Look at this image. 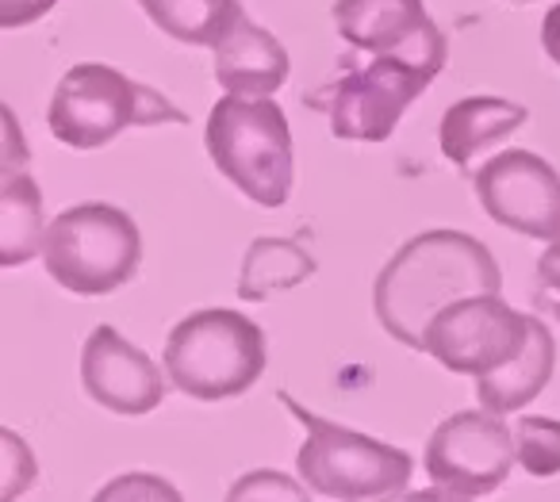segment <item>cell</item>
I'll return each instance as SVG.
<instances>
[{
    "label": "cell",
    "instance_id": "cell-25",
    "mask_svg": "<svg viewBox=\"0 0 560 502\" xmlns=\"http://www.w3.org/2000/svg\"><path fill=\"white\" fill-rule=\"evenodd\" d=\"M4 139H9V150H4V162H0V170H4V177H12V173H20V165L27 162L24 154V142H20V124H16V112L4 108Z\"/></svg>",
    "mask_w": 560,
    "mask_h": 502
},
{
    "label": "cell",
    "instance_id": "cell-26",
    "mask_svg": "<svg viewBox=\"0 0 560 502\" xmlns=\"http://www.w3.org/2000/svg\"><path fill=\"white\" fill-rule=\"evenodd\" d=\"M541 50L552 58V66L560 70V0L552 4L549 12H545V20H541Z\"/></svg>",
    "mask_w": 560,
    "mask_h": 502
},
{
    "label": "cell",
    "instance_id": "cell-10",
    "mask_svg": "<svg viewBox=\"0 0 560 502\" xmlns=\"http://www.w3.org/2000/svg\"><path fill=\"white\" fill-rule=\"evenodd\" d=\"M483 215L534 242H560V173L534 150H503L472 177Z\"/></svg>",
    "mask_w": 560,
    "mask_h": 502
},
{
    "label": "cell",
    "instance_id": "cell-28",
    "mask_svg": "<svg viewBox=\"0 0 560 502\" xmlns=\"http://www.w3.org/2000/svg\"><path fill=\"white\" fill-rule=\"evenodd\" d=\"M511 4H529V0H511Z\"/></svg>",
    "mask_w": 560,
    "mask_h": 502
},
{
    "label": "cell",
    "instance_id": "cell-5",
    "mask_svg": "<svg viewBox=\"0 0 560 502\" xmlns=\"http://www.w3.org/2000/svg\"><path fill=\"white\" fill-rule=\"evenodd\" d=\"M203 147L215 170L257 208H284L296 180L292 127L277 101L223 96L208 112Z\"/></svg>",
    "mask_w": 560,
    "mask_h": 502
},
{
    "label": "cell",
    "instance_id": "cell-21",
    "mask_svg": "<svg viewBox=\"0 0 560 502\" xmlns=\"http://www.w3.org/2000/svg\"><path fill=\"white\" fill-rule=\"evenodd\" d=\"M93 502H185V494L154 471H124V476L108 479L93 494Z\"/></svg>",
    "mask_w": 560,
    "mask_h": 502
},
{
    "label": "cell",
    "instance_id": "cell-15",
    "mask_svg": "<svg viewBox=\"0 0 560 502\" xmlns=\"http://www.w3.org/2000/svg\"><path fill=\"white\" fill-rule=\"evenodd\" d=\"M552 372H557V341H552L549 326L534 315V330H529L522 357L506 369L476 380V399L491 415H514L549 387Z\"/></svg>",
    "mask_w": 560,
    "mask_h": 502
},
{
    "label": "cell",
    "instance_id": "cell-23",
    "mask_svg": "<svg viewBox=\"0 0 560 502\" xmlns=\"http://www.w3.org/2000/svg\"><path fill=\"white\" fill-rule=\"evenodd\" d=\"M534 307L560 323V242H549L545 254L537 257L534 272Z\"/></svg>",
    "mask_w": 560,
    "mask_h": 502
},
{
    "label": "cell",
    "instance_id": "cell-24",
    "mask_svg": "<svg viewBox=\"0 0 560 502\" xmlns=\"http://www.w3.org/2000/svg\"><path fill=\"white\" fill-rule=\"evenodd\" d=\"M58 0H0V27L16 32V27L39 24Z\"/></svg>",
    "mask_w": 560,
    "mask_h": 502
},
{
    "label": "cell",
    "instance_id": "cell-19",
    "mask_svg": "<svg viewBox=\"0 0 560 502\" xmlns=\"http://www.w3.org/2000/svg\"><path fill=\"white\" fill-rule=\"evenodd\" d=\"M514 456L534 479L560 476V422L541 415H522L514 422Z\"/></svg>",
    "mask_w": 560,
    "mask_h": 502
},
{
    "label": "cell",
    "instance_id": "cell-1",
    "mask_svg": "<svg viewBox=\"0 0 560 502\" xmlns=\"http://www.w3.org/2000/svg\"><path fill=\"white\" fill-rule=\"evenodd\" d=\"M503 288V269L480 238L465 231H422L392 254L373 284V311L388 338L422 353L427 326L450 303Z\"/></svg>",
    "mask_w": 560,
    "mask_h": 502
},
{
    "label": "cell",
    "instance_id": "cell-12",
    "mask_svg": "<svg viewBox=\"0 0 560 502\" xmlns=\"http://www.w3.org/2000/svg\"><path fill=\"white\" fill-rule=\"evenodd\" d=\"M165 369L154 357L127 341L116 326H96L81 346V387L96 407L124 418H142L162 407L165 399Z\"/></svg>",
    "mask_w": 560,
    "mask_h": 502
},
{
    "label": "cell",
    "instance_id": "cell-14",
    "mask_svg": "<svg viewBox=\"0 0 560 502\" xmlns=\"http://www.w3.org/2000/svg\"><path fill=\"white\" fill-rule=\"evenodd\" d=\"M526 119L529 108L518 101H506V96H465V101L445 108L442 124H438V147H442L445 162L465 170L483 150L511 139Z\"/></svg>",
    "mask_w": 560,
    "mask_h": 502
},
{
    "label": "cell",
    "instance_id": "cell-27",
    "mask_svg": "<svg viewBox=\"0 0 560 502\" xmlns=\"http://www.w3.org/2000/svg\"><path fill=\"white\" fill-rule=\"evenodd\" d=\"M396 502H472V499L445 491V487H427V491H407L404 499H396Z\"/></svg>",
    "mask_w": 560,
    "mask_h": 502
},
{
    "label": "cell",
    "instance_id": "cell-17",
    "mask_svg": "<svg viewBox=\"0 0 560 502\" xmlns=\"http://www.w3.org/2000/svg\"><path fill=\"white\" fill-rule=\"evenodd\" d=\"M47 215H43V192L35 177L12 173L0 185V265L20 269L35 254H43L47 242Z\"/></svg>",
    "mask_w": 560,
    "mask_h": 502
},
{
    "label": "cell",
    "instance_id": "cell-13",
    "mask_svg": "<svg viewBox=\"0 0 560 502\" xmlns=\"http://www.w3.org/2000/svg\"><path fill=\"white\" fill-rule=\"evenodd\" d=\"M289 78L292 58L284 43L249 16H242L234 32L215 47V85L223 89V96L269 101L289 85Z\"/></svg>",
    "mask_w": 560,
    "mask_h": 502
},
{
    "label": "cell",
    "instance_id": "cell-20",
    "mask_svg": "<svg viewBox=\"0 0 560 502\" xmlns=\"http://www.w3.org/2000/svg\"><path fill=\"white\" fill-rule=\"evenodd\" d=\"M223 502H312V487L289 471L254 468L234 479Z\"/></svg>",
    "mask_w": 560,
    "mask_h": 502
},
{
    "label": "cell",
    "instance_id": "cell-16",
    "mask_svg": "<svg viewBox=\"0 0 560 502\" xmlns=\"http://www.w3.org/2000/svg\"><path fill=\"white\" fill-rule=\"evenodd\" d=\"M315 257L300 246L296 238H254L242 257L238 272V300L242 303H265L277 292H292L307 277H315Z\"/></svg>",
    "mask_w": 560,
    "mask_h": 502
},
{
    "label": "cell",
    "instance_id": "cell-8",
    "mask_svg": "<svg viewBox=\"0 0 560 502\" xmlns=\"http://www.w3.org/2000/svg\"><path fill=\"white\" fill-rule=\"evenodd\" d=\"M534 330V315H518L503 295H468L457 300L427 326L422 353L457 376H491L522 357Z\"/></svg>",
    "mask_w": 560,
    "mask_h": 502
},
{
    "label": "cell",
    "instance_id": "cell-2",
    "mask_svg": "<svg viewBox=\"0 0 560 502\" xmlns=\"http://www.w3.org/2000/svg\"><path fill=\"white\" fill-rule=\"evenodd\" d=\"M289 415L304 425V445L296 453V471L315 494L335 502H396L411 487L415 460L407 448L369 437L342 422L307 410L289 392L277 395Z\"/></svg>",
    "mask_w": 560,
    "mask_h": 502
},
{
    "label": "cell",
    "instance_id": "cell-18",
    "mask_svg": "<svg viewBox=\"0 0 560 502\" xmlns=\"http://www.w3.org/2000/svg\"><path fill=\"white\" fill-rule=\"evenodd\" d=\"M147 20L185 47L215 50L246 12L238 0H139Z\"/></svg>",
    "mask_w": 560,
    "mask_h": 502
},
{
    "label": "cell",
    "instance_id": "cell-11",
    "mask_svg": "<svg viewBox=\"0 0 560 502\" xmlns=\"http://www.w3.org/2000/svg\"><path fill=\"white\" fill-rule=\"evenodd\" d=\"M335 27L358 55L369 58H411L430 73L445 70L442 27L430 20L422 0H335Z\"/></svg>",
    "mask_w": 560,
    "mask_h": 502
},
{
    "label": "cell",
    "instance_id": "cell-22",
    "mask_svg": "<svg viewBox=\"0 0 560 502\" xmlns=\"http://www.w3.org/2000/svg\"><path fill=\"white\" fill-rule=\"evenodd\" d=\"M0 445H4V487H0V502H16L39 479L35 453L20 441L16 430H0Z\"/></svg>",
    "mask_w": 560,
    "mask_h": 502
},
{
    "label": "cell",
    "instance_id": "cell-3",
    "mask_svg": "<svg viewBox=\"0 0 560 502\" xmlns=\"http://www.w3.org/2000/svg\"><path fill=\"white\" fill-rule=\"evenodd\" d=\"M165 124H188V112H180L162 89L142 85L104 62H78L66 70L47 108L50 135L81 154L104 150L131 127Z\"/></svg>",
    "mask_w": 560,
    "mask_h": 502
},
{
    "label": "cell",
    "instance_id": "cell-6",
    "mask_svg": "<svg viewBox=\"0 0 560 502\" xmlns=\"http://www.w3.org/2000/svg\"><path fill=\"white\" fill-rule=\"evenodd\" d=\"M43 265L73 295H112L131 284L142 265L139 223L116 203H78L47 226Z\"/></svg>",
    "mask_w": 560,
    "mask_h": 502
},
{
    "label": "cell",
    "instance_id": "cell-9",
    "mask_svg": "<svg viewBox=\"0 0 560 502\" xmlns=\"http://www.w3.org/2000/svg\"><path fill=\"white\" fill-rule=\"evenodd\" d=\"M422 464H427L434 487L465 494V499H480V494L499 491L518 464L514 430L503 422V415H491L483 407L457 410L434 425Z\"/></svg>",
    "mask_w": 560,
    "mask_h": 502
},
{
    "label": "cell",
    "instance_id": "cell-4",
    "mask_svg": "<svg viewBox=\"0 0 560 502\" xmlns=\"http://www.w3.org/2000/svg\"><path fill=\"white\" fill-rule=\"evenodd\" d=\"M269 346L254 318L231 307H200L165 338L162 369L180 395L196 402L238 399L261 380Z\"/></svg>",
    "mask_w": 560,
    "mask_h": 502
},
{
    "label": "cell",
    "instance_id": "cell-7",
    "mask_svg": "<svg viewBox=\"0 0 560 502\" xmlns=\"http://www.w3.org/2000/svg\"><path fill=\"white\" fill-rule=\"evenodd\" d=\"M338 66L342 73L315 89L307 104L323 112L330 135L346 142H388L407 108L438 81V73H430L427 66L396 55L365 58V62L346 55Z\"/></svg>",
    "mask_w": 560,
    "mask_h": 502
}]
</instances>
